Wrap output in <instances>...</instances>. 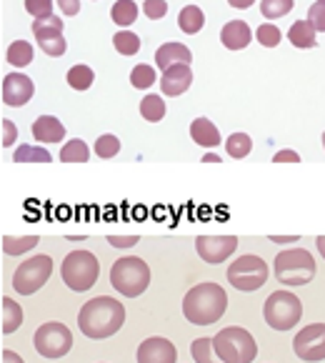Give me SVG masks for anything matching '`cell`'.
Returning <instances> with one entry per match:
<instances>
[{
	"instance_id": "27",
	"label": "cell",
	"mask_w": 325,
	"mask_h": 363,
	"mask_svg": "<svg viewBox=\"0 0 325 363\" xmlns=\"http://www.w3.org/2000/svg\"><path fill=\"white\" fill-rule=\"evenodd\" d=\"M140 116L148 121V123H158V121H163L166 118V103H163V98L160 96H145L143 101H140Z\"/></svg>"
},
{
	"instance_id": "50",
	"label": "cell",
	"mask_w": 325,
	"mask_h": 363,
	"mask_svg": "<svg viewBox=\"0 0 325 363\" xmlns=\"http://www.w3.org/2000/svg\"><path fill=\"white\" fill-rule=\"evenodd\" d=\"M323 148H325V133H323Z\"/></svg>"
},
{
	"instance_id": "23",
	"label": "cell",
	"mask_w": 325,
	"mask_h": 363,
	"mask_svg": "<svg viewBox=\"0 0 325 363\" xmlns=\"http://www.w3.org/2000/svg\"><path fill=\"white\" fill-rule=\"evenodd\" d=\"M40 243L38 235H3V253L8 256H23Z\"/></svg>"
},
{
	"instance_id": "11",
	"label": "cell",
	"mask_w": 325,
	"mask_h": 363,
	"mask_svg": "<svg viewBox=\"0 0 325 363\" xmlns=\"http://www.w3.org/2000/svg\"><path fill=\"white\" fill-rule=\"evenodd\" d=\"M293 351L300 361H308V363L325 361V323H310L303 331L295 333Z\"/></svg>"
},
{
	"instance_id": "22",
	"label": "cell",
	"mask_w": 325,
	"mask_h": 363,
	"mask_svg": "<svg viewBox=\"0 0 325 363\" xmlns=\"http://www.w3.org/2000/svg\"><path fill=\"white\" fill-rule=\"evenodd\" d=\"M315 28L310 26V21H298L290 26L288 30V40L295 45V48H315L318 45V40H315Z\"/></svg>"
},
{
	"instance_id": "49",
	"label": "cell",
	"mask_w": 325,
	"mask_h": 363,
	"mask_svg": "<svg viewBox=\"0 0 325 363\" xmlns=\"http://www.w3.org/2000/svg\"><path fill=\"white\" fill-rule=\"evenodd\" d=\"M315 243H318V251H320V256L325 258V235H318V240H315Z\"/></svg>"
},
{
	"instance_id": "47",
	"label": "cell",
	"mask_w": 325,
	"mask_h": 363,
	"mask_svg": "<svg viewBox=\"0 0 325 363\" xmlns=\"http://www.w3.org/2000/svg\"><path fill=\"white\" fill-rule=\"evenodd\" d=\"M256 0H228V6L238 8V11H246V8H251Z\"/></svg>"
},
{
	"instance_id": "13",
	"label": "cell",
	"mask_w": 325,
	"mask_h": 363,
	"mask_svg": "<svg viewBox=\"0 0 325 363\" xmlns=\"http://www.w3.org/2000/svg\"><path fill=\"white\" fill-rule=\"evenodd\" d=\"M238 248V238L235 235H198L195 238V251L210 266L225 263Z\"/></svg>"
},
{
	"instance_id": "16",
	"label": "cell",
	"mask_w": 325,
	"mask_h": 363,
	"mask_svg": "<svg viewBox=\"0 0 325 363\" xmlns=\"http://www.w3.org/2000/svg\"><path fill=\"white\" fill-rule=\"evenodd\" d=\"M193 83V70L190 65H173V68L163 70V78H160V91L166 96L176 98L190 88Z\"/></svg>"
},
{
	"instance_id": "25",
	"label": "cell",
	"mask_w": 325,
	"mask_h": 363,
	"mask_svg": "<svg viewBox=\"0 0 325 363\" xmlns=\"http://www.w3.org/2000/svg\"><path fill=\"white\" fill-rule=\"evenodd\" d=\"M16 163H53V155L43 145H21L13 153Z\"/></svg>"
},
{
	"instance_id": "17",
	"label": "cell",
	"mask_w": 325,
	"mask_h": 363,
	"mask_svg": "<svg viewBox=\"0 0 325 363\" xmlns=\"http://www.w3.org/2000/svg\"><path fill=\"white\" fill-rule=\"evenodd\" d=\"M193 63V55H190V48H186L183 43H163L158 50H155V65L160 70H168L173 65H190Z\"/></svg>"
},
{
	"instance_id": "21",
	"label": "cell",
	"mask_w": 325,
	"mask_h": 363,
	"mask_svg": "<svg viewBox=\"0 0 325 363\" xmlns=\"http://www.w3.org/2000/svg\"><path fill=\"white\" fill-rule=\"evenodd\" d=\"M0 311H3V320H0L3 326H0V331L6 333V336L8 333H16L23 323V308L11 298V296H6V298L0 301Z\"/></svg>"
},
{
	"instance_id": "40",
	"label": "cell",
	"mask_w": 325,
	"mask_h": 363,
	"mask_svg": "<svg viewBox=\"0 0 325 363\" xmlns=\"http://www.w3.org/2000/svg\"><path fill=\"white\" fill-rule=\"evenodd\" d=\"M143 13L150 18V21H160V18H166L168 3H166V0H145V3H143Z\"/></svg>"
},
{
	"instance_id": "32",
	"label": "cell",
	"mask_w": 325,
	"mask_h": 363,
	"mask_svg": "<svg viewBox=\"0 0 325 363\" xmlns=\"http://www.w3.org/2000/svg\"><path fill=\"white\" fill-rule=\"evenodd\" d=\"M295 8V0H261V13L268 21H278V18L288 16Z\"/></svg>"
},
{
	"instance_id": "29",
	"label": "cell",
	"mask_w": 325,
	"mask_h": 363,
	"mask_svg": "<svg viewBox=\"0 0 325 363\" xmlns=\"http://www.w3.org/2000/svg\"><path fill=\"white\" fill-rule=\"evenodd\" d=\"M88 158H91V150H88V145L80 138H73L60 150V160H63V163H86Z\"/></svg>"
},
{
	"instance_id": "35",
	"label": "cell",
	"mask_w": 325,
	"mask_h": 363,
	"mask_svg": "<svg viewBox=\"0 0 325 363\" xmlns=\"http://www.w3.org/2000/svg\"><path fill=\"white\" fill-rule=\"evenodd\" d=\"M130 83H133L135 88H140V91L150 88L153 83H158V78H155V68H150V65H145V63L135 65L133 73H130Z\"/></svg>"
},
{
	"instance_id": "8",
	"label": "cell",
	"mask_w": 325,
	"mask_h": 363,
	"mask_svg": "<svg viewBox=\"0 0 325 363\" xmlns=\"http://www.w3.org/2000/svg\"><path fill=\"white\" fill-rule=\"evenodd\" d=\"M53 276V258L50 256H33L23 261L13 273V289L21 296H33L40 291Z\"/></svg>"
},
{
	"instance_id": "30",
	"label": "cell",
	"mask_w": 325,
	"mask_h": 363,
	"mask_svg": "<svg viewBox=\"0 0 325 363\" xmlns=\"http://www.w3.org/2000/svg\"><path fill=\"white\" fill-rule=\"evenodd\" d=\"M8 63L16 65V68H25L33 63V45L28 40H16L8 48Z\"/></svg>"
},
{
	"instance_id": "44",
	"label": "cell",
	"mask_w": 325,
	"mask_h": 363,
	"mask_svg": "<svg viewBox=\"0 0 325 363\" xmlns=\"http://www.w3.org/2000/svg\"><path fill=\"white\" fill-rule=\"evenodd\" d=\"M60 6V11L65 13V16H78L80 11V0H55Z\"/></svg>"
},
{
	"instance_id": "3",
	"label": "cell",
	"mask_w": 325,
	"mask_h": 363,
	"mask_svg": "<svg viewBox=\"0 0 325 363\" xmlns=\"http://www.w3.org/2000/svg\"><path fill=\"white\" fill-rule=\"evenodd\" d=\"M110 284L120 296L138 298L150 286V266L138 256L118 258L110 268Z\"/></svg>"
},
{
	"instance_id": "12",
	"label": "cell",
	"mask_w": 325,
	"mask_h": 363,
	"mask_svg": "<svg viewBox=\"0 0 325 363\" xmlns=\"http://www.w3.org/2000/svg\"><path fill=\"white\" fill-rule=\"evenodd\" d=\"M33 35H35V40L40 43L43 53H48L50 58H58V55H63L65 48H68V43H65V38H63V21L55 16L33 23Z\"/></svg>"
},
{
	"instance_id": "45",
	"label": "cell",
	"mask_w": 325,
	"mask_h": 363,
	"mask_svg": "<svg viewBox=\"0 0 325 363\" xmlns=\"http://www.w3.org/2000/svg\"><path fill=\"white\" fill-rule=\"evenodd\" d=\"M0 363H25V361H23L16 351H8V348H6V351L0 353Z\"/></svg>"
},
{
	"instance_id": "18",
	"label": "cell",
	"mask_w": 325,
	"mask_h": 363,
	"mask_svg": "<svg viewBox=\"0 0 325 363\" xmlns=\"http://www.w3.org/2000/svg\"><path fill=\"white\" fill-rule=\"evenodd\" d=\"M220 43L228 50H243L251 43V26L246 21H230L220 30Z\"/></svg>"
},
{
	"instance_id": "1",
	"label": "cell",
	"mask_w": 325,
	"mask_h": 363,
	"mask_svg": "<svg viewBox=\"0 0 325 363\" xmlns=\"http://www.w3.org/2000/svg\"><path fill=\"white\" fill-rule=\"evenodd\" d=\"M125 323V308L120 301L110 298V296H98L83 303L78 313V326L83 336L93 338V341H103L118 333Z\"/></svg>"
},
{
	"instance_id": "28",
	"label": "cell",
	"mask_w": 325,
	"mask_h": 363,
	"mask_svg": "<svg viewBox=\"0 0 325 363\" xmlns=\"http://www.w3.org/2000/svg\"><path fill=\"white\" fill-rule=\"evenodd\" d=\"M93 80H96V73L83 63L73 65V68L68 70V86L73 88V91H88V88L93 86Z\"/></svg>"
},
{
	"instance_id": "20",
	"label": "cell",
	"mask_w": 325,
	"mask_h": 363,
	"mask_svg": "<svg viewBox=\"0 0 325 363\" xmlns=\"http://www.w3.org/2000/svg\"><path fill=\"white\" fill-rule=\"evenodd\" d=\"M190 138L203 148H215V145H220V130L208 118H195L190 123Z\"/></svg>"
},
{
	"instance_id": "7",
	"label": "cell",
	"mask_w": 325,
	"mask_h": 363,
	"mask_svg": "<svg viewBox=\"0 0 325 363\" xmlns=\"http://www.w3.org/2000/svg\"><path fill=\"white\" fill-rule=\"evenodd\" d=\"M98 273H101V263L93 256L91 251H73L65 256L63 268H60V276H63V284L68 286L75 294H83V291H91L98 281Z\"/></svg>"
},
{
	"instance_id": "2",
	"label": "cell",
	"mask_w": 325,
	"mask_h": 363,
	"mask_svg": "<svg viewBox=\"0 0 325 363\" xmlns=\"http://www.w3.org/2000/svg\"><path fill=\"white\" fill-rule=\"evenodd\" d=\"M228 308V294L223 286L205 281V284L193 286L183 298V315L190 320L193 326H210L223 318Z\"/></svg>"
},
{
	"instance_id": "5",
	"label": "cell",
	"mask_w": 325,
	"mask_h": 363,
	"mask_svg": "<svg viewBox=\"0 0 325 363\" xmlns=\"http://www.w3.org/2000/svg\"><path fill=\"white\" fill-rule=\"evenodd\" d=\"M213 348L225 363H253L258 356V343L251 331L240 326L223 328L213 336Z\"/></svg>"
},
{
	"instance_id": "33",
	"label": "cell",
	"mask_w": 325,
	"mask_h": 363,
	"mask_svg": "<svg viewBox=\"0 0 325 363\" xmlns=\"http://www.w3.org/2000/svg\"><path fill=\"white\" fill-rule=\"evenodd\" d=\"M225 150H228L230 158H246L253 150V140L248 133H233L225 140Z\"/></svg>"
},
{
	"instance_id": "24",
	"label": "cell",
	"mask_w": 325,
	"mask_h": 363,
	"mask_svg": "<svg viewBox=\"0 0 325 363\" xmlns=\"http://www.w3.org/2000/svg\"><path fill=\"white\" fill-rule=\"evenodd\" d=\"M178 26H181V30L188 33V35H195V33H200L203 26H205V16H203V11L198 6H186L181 11V16H178Z\"/></svg>"
},
{
	"instance_id": "41",
	"label": "cell",
	"mask_w": 325,
	"mask_h": 363,
	"mask_svg": "<svg viewBox=\"0 0 325 363\" xmlns=\"http://www.w3.org/2000/svg\"><path fill=\"white\" fill-rule=\"evenodd\" d=\"M0 125H3V140H0V143H3V148H11V145L18 140L16 123H13V121H8V118H3V121H0Z\"/></svg>"
},
{
	"instance_id": "38",
	"label": "cell",
	"mask_w": 325,
	"mask_h": 363,
	"mask_svg": "<svg viewBox=\"0 0 325 363\" xmlns=\"http://www.w3.org/2000/svg\"><path fill=\"white\" fill-rule=\"evenodd\" d=\"M53 0H25V11L30 13L35 21H43V18L53 16Z\"/></svg>"
},
{
	"instance_id": "34",
	"label": "cell",
	"mask_w": 325,
	"mask_h": 363,
	"mask_svg": "<svg viewBox=\"0 0 325 363\" xmlns=\"http://www.w3.org/2000/svg\"><path fill=\"white\" fill-rule=\"evenodd\" d=\"M113 45L120 55H135L140 50V38L130 30H120L113 35Z\"/></svg>"
},
{
	"instance_id": "46",
	"label": "cell",
	"mask_w": 325,
	"mask_h": 363,
	"mask_svg": "<svg viewBox=\"0 0 325 363\" xmlns=\"http://www.w3.org/2000/svg\"><path fill=\"white\" fill-rule=\"evenodd\" d=\"M298 240H300V235H290V238L288 235H270V243H280V246L283 243H298Z\"/></svg>"
},
{
	"instance_id": "9",
	"label": "cell",
	"mask_w": 325,
	"mask_h": 363,
	"mask_svg": "<svg viewBox=\"0 0 325 363\" xmlns=\"http://www.w3.org/2000/svg\"><path fill=\"white\" fill-rule=\"evenodd\" d=\"M268 263L263 261L261 256H240L238 261L230 263L228 268V284L233 286V289L238 291H246V294H251V291H258L266 286L268 281Z\"/></svg>"
},
{
	"instance_id": "31",
	"label": "cell",
	"mask_w": 325,
	"mask_h": 363,
	"mask_svg": "<svg viewBox=\"0 0 325 363\" xmlns=\"http://www.w3.org/2000/svg\"><path fill=\"white\" fill-rule=\"evenodd\" d=\"M110 16L115 26L125 28V26H130V23H135V18H138V6H135L133 0H118L115 6H113Z\"/></svg>"
},
{
	"instance_id": "6",
	"label": "cell",
	"mask_w": 325,
	"mask_h": 363,
	"mask_svg": "<svg viewBox=\"0 0 325 363\" xmlns=\"http://www.w3.org/2000/svg\"><path fill=\"white\" fill-rule=\"evenodd\" d=\"M263 318L273 331H290L303 318V303L290 291H275L263 303Z\"/></svg>"
},
{
	"instance_id": "36",
	"label": "cell",
	"mask_w": 325,
	"mask_h": 363,
	"mask_svg": "<svg viewBox=\"0 0 325 363\" xmlns=\"http://www.w3.org/2000/svg\"><path fill=\"white\" fill-rule=\"evenodd\" d=\"M256 38H258V43L266 45V48H275V45L280 43L283 33H280V28L273 26V23H263L256 30Z\"/></svg>"
},
{
	"instance_id": "42",
	"label": "cell",
	"mask_w": 325,
	"mask_h": 363,
	"mask_svg": "<svg viewBox=\"0 0 325 363\" xmlns=\"http://www.w3.org/2000/svg\"><path fill=\"white\" fill-rule=\"evenodd\" d=\"M140 240V235H108V243L115 248H133Z\"/></svg>"
},
{
	"instance_id": "15",
	"label": "cell",
	"mask_w": 325,
	"mask_h": 363,
	"mask_svg": "<svg viewBox=\"0 0 325 363\" xmlns=\"http://www.w3.org/2000/svg\"><path fill=\"white\" fill-rule=\"evenodd\" d=\"M35 93V86H33V80L23 73H11L3 78V103L11 108H21L25 106L28 101L33 98Z\"/></svg>"
},
{
	"instance_id": "48",
	"label": "cell",
	"mask_w": 325,
	"mask_h": 363,
	"mask_svg": "<svg viewBox=\"0 0 325 363\" xmlns=\"http://www.w3.org/2000/svg\"><path fill=\"white\" fill-rule=\"evenodd\" d=\"M203 163H220V158L215 153H205L203 155Z\"/></svg>"
},
{
	"instance_id": "37",
	"label": "cell",
	"mask_w": 325,
	"mask_h": 363,
	"mask_svg": "<svg viewBox=\"0 0 325 363\" xmlns=\"http://www.w3.org/2000/svg\"><path fill=\"white\" fill-rule=\"evenodd\" d=\"M118 150H120V140H118L115 135L106 133L96 140V155L98 158H113V155H118Z\"/></svg>"
},
{
	"instance_id": "4",
	"label": "cell",
	"mask_w": 325,
	"mask_h": 363,
	"mask_svg": "<svg viewBox=\"0 0 325 363\" xmlns=\"http://www.w3.org/2000/svg\"><path fill=\"white\" fill-rule=\"evenodd\" d=\"M275 278L278 284L288 286H308L315 278V258L305 248H290V251H280L275 256Z\"/></svg>"
},
{
	"instance_id": "19",
	"label": "cell",
	"mask_w": 325,
	"mask_h": 363,
	"mask_svg": "<svg viewBox=\"0 0 325 363\" xmlns=\"http://www.w3.org/2000/svg\"><path fill=\"white\" fill-rule=\"evenodd\" d=\"M33 138L38 143H60L65 138V125L55 116H40L33 123Z\"/></svg>"
},
{
	"instance_id": "43",
	"label": "cell",
	"mask_w": 325,
	"mask_h": 363,
	"mask_svg": "<svg viewBox=\"0 0 325 363\" xmlns=\"http://www.w3.org/2000/svg\"><path fill=\"white\" fill-rule=\"evenodd\" d=\"M273 163H300V155L295 150H280L273 155Z\"/></svg>"
},
{
	"instance_id": "26",
	"label": "cell",
	"mask_w": 325,
	"mask_h": 363,
	"mask_svg": "<svg viewBox=\"0 0 325 363\" xmlns=\"http://www.w3.org/2000/svg\"><path fill=\"white\" fill-rule=\"evenodd\" d=\"M190 353L195 363H225L223 358L215 353L213 338H195V341L190 343Z\"/></svg>"
},
{
	"instance_id": "14",
	"label": "cell",
	"mask_w": 325,
	"mask_h": 363,
	"mask_svg": "<svg viewBox=\"0 0 325 363\" xmlns=\"http://www.w3.org/2000/svg\"><path fill=\"white\" fill-rule=\"evenodd\" d=\"M138 363H178V348L168 338H145L135 353Z\"/></svg>"
},
{
	"instance_id": "10",
	"label": "cell",
	"mask_w": 325,
	"mask_h": 363,
	"mask_svg": "<svg viewBox=\"0 0 325 363\" xmlns=\"http://www.w3.org/2000/svg\"><path fill=\"white\" fill-rule=\"evenodd\" d=\"M33 346L43 358H63L73 348V333L60 320H50V323H43L35 331Z\"/></svg>"
},
{
	"instance_id": "39",
	"label": "cell",
	"mask_w": 325,
	"mask_h": 363,
	"mask_svg": "<svg viewBox=\"0 0 325 363\" xmlns=\"http://www.w3.org/2000/svg\"><path fill=\"white\" fill-rule=\"evenodd\" d=\"M308 21H310V26H313L315 30L325 33V0H318V3H313V6H310Z\"/></svg>"
}]
</instances>
